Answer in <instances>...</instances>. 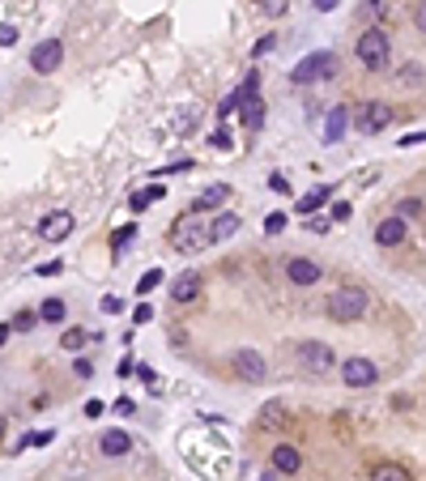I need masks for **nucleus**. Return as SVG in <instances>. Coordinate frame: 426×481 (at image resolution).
Listing matches in <instances>:
<instances>
[{
	"label": "nucleus",
	"mask_w": 426,
	"mask_h": 481,
	"mask_svg": "<svg viewBox=\"0 0 426 481\" xmlns=\"http://www.w3.org/2000/svg\"><path fill=\"white\" fill-rule=\"evenodd\" d=\"M388 124H392V107L380 103V98H371V103L358 107V132H362V137H380Z\"/></svg>",
	"instance_id": "obj_6"
},
{
	"label": "nucleus",
	"mask_w": 426,
	"mask_h": 481,
	"mask_svg": "<svg viewBox=\"0 0 426 481\" xmlns=\"http://www.w3.org/2000/svg\"><path fill=\"white\" fill-rule=\"evenodd\" d=\"M162 286V268H149L141 282H137V294H149V290H158Z\"/></svg>",
	"instance_id": "obj_24"
},
{
	"label": "nucleus",
	"mask_w": 426,
	"mask_h": 481,
	"mask_svg": "<svg viewBox=\"0 0 426 481\" xmlns=\"http://www.w3.org/2000/svg\"><path fill=\"white\" fill-rule=\"evenodd\" d=\"M422 141H426V128H418V132H409V137H400V145H405V149H409V145H422Z\"/></svg>",
	"instance_id": "obj_40"
},
{
	"label": "nucleus",
	"mask_w": 426,
	"mask_h": 481,
	"mask_svg": "<svg viewBox=\"0 0 426 481\" xmlns=\"http://www.w3.org/2000/svg\"><path fill=\"white\" fill-rule=\"evenodd\" d=\"M133 439L124 435V430H103V439H98V451L103 455H128Z\"/></svg>",
	"instance_id": "obj_18"
},
{
	"label": "nucleus",
	"mask_w": 426,
	"mask_h": 481,
	"mask_svg": "<svg viewBox=\"0 0 426 481\" xmlns=\"http://www.w3.org/2000/svg\"><path fill=\"white\" fill-rule=\"evenodd\" d=\"M345 124H349V111L345 107H333L329 115H324V145H337L345 137Z\"/></svg>",
	"instance_id": "obj_17"
},
{
	"label": "nucleus",
	"mask_w": 426,
	"mask_h": 481,
	"mask_svg": "<svg viewBox=\"0 0 426 481\" xmlns=\"http://www.w3.org/2000/svg\"><path fill=\"white\" fill-rule=\"evenodd\" d=\"M60 345H64V349H81V345H86V333H81V328H68Z\"/></svg>",
	"instance_id": "obj_28"
},
{
	"label": "nucleus",
	"mask_w": 426,
	"mask_h": 481,
	"mask_svg": "<svg viewBox=\"0 0 426 481\" xmlns=\"http://www.w3.org/2000/svg\"><path fill=\"white\" fill-rule=\"evenodd\" d=\"M367 307H371V298H367L362 286H337V290L329 294V302H324V311H329L337 324H354V320H362Z\"/></svg>",
	"instance_id": "obj_1"
},
{
	"label": "nucleus",
	"mask_w": 426,
	"mask_h": 481,
	"mask_svg": "<svg viewBox=\"0 0 426 481\" xmlns=\"http://www.w3.org/2000/svg\"><path fill=\"white\" fill-rule=\"evenodd\" d=\"M282 418H286V413H282V404L273 400V404H264V413H260V426H282Z\"/></svg>",
	"instance_id": "obj_26"
},
{
	"label": "nucleus",
	"mask_w": 426,
	"mask_h": 481,
	"mask_svg": "<svg viewBox=\"0 0 426 481\" xmlns=\"http://www.w3.org/2000/svg\"><path fill=\"white\" fill-rule=\"evenodd\" d=\"M205 243H209V226L200 222V217L180 222V230H175V247H180V251H196V247H205Z\"/></svg>",
	"instance_id": "obj_10"
},
{
	"label": "nucleus",
	"mask_w": 426,
	"mask_h": 481,
	"mask_svg": "<svg viewBox=\"0 0 426 481\" xmlns=\"http://www.w3.org/2000/svg\"><path fill=\"white\" fill-rule=\"evenodd\" d=\"M239 235V217L235 213H222L217 222H209V243H222V239H235Z\"/></svg>",
	"instance_id": "obj_19"
},
{
	"label": "nucleus",
	"mask_w": 426,
	"mask_h": 481,
	"mask_svg": "<svg viewBox=\"0 0 426 481\" xmlns=\"http://www.w3.org/2000/svg\"><path fill=\"white\" fill-rule=\"evenodd\" d=\"M311 5H316V13H333V9H337V0H311Z\"/></svg>",
	"instance_id": "obj_41"
},
{
	"label": "nucleus",
	"mask_w": 426,
	"mask_h": 481,
	"mask_svg": "<svg viewBox=\"0 0 426 481\" xmlns=\"http://www.w3.org/2000/svg\"><path fill=\"white\" fill-rule=\"evenodd\" d=\"M269 188H273V192H286L290 184H286V175H273V179H269Z\"/></svg>",
	"instance_id": "obj_43"
},
{
	"label": "nucleus",
	"mask_w": 426,
	"mask_h": 481,
	"mask_svg": "<svg viewBox=\"0 0 426 481\" xmlns=\"http://www.w3.org/2000/svg\"><path fill=\"white\" fill-rule=\"evenodd\" d=\"M209 145H213V149H231V132H226V128H217V132L209 137Z\"/></svg>",
	"instance_id": "obj_32"
},
{
	"label": "nucleus",
	"mask_w": 426,
	"mask_h": 481,
	"mask_svg": "<svg viewBox=\"0 0 426 481\" xmlns=\"http://www.w3.org/2000/svg\"><path fill=\"white\" fill-rule=\"evenodd\" d=\"M388 52H392V43H388V35L380 26H371V30L358 35V64L362 68H371V72L388 68Z\"/></svg>",
	"instance_id": "obj_3"
},
{
	"label": "nucleus",
	"mask_w": 426,
	"mask_h": 481,
	"mask_svg": "<svg viewBox=\"0 0 426 481\" xmlns=\"http://www.w3.org/2000/svg\"><path fill=\"white\" fill-rule=\"evenodd\" d=\"M269 464H273V473H298V464H303V455H298V447H290V443H278L273 447V455H269Z\"/></svg>",
	"instance_id": "obj_13"
},
{
	"label": "nucleus",
	"mask_w": 426,
	"mask_h": 481,
	"mask_svg": "<svg viewBox=\"0 0 426 481\" xmlns=\"http://www.w3.org/2000/svg\"><path fill=\"white\" fill-rule=\"evenodd\" d=\"M422 209V200H400V217H414Z\"/></svg>",
	"instance_id": "obj_37"
},
{
	"label": "nucleus",
	"mask_w": 426,
	"mask_h": 481,
	"mask_svg": "<svg viewBox=\"0 0 426 481\" xmlns=\"http://www.w3.org/2000/svg\"><path fill=\"white\" fill-rule=\"evenodd\" d=\"M43 443H52V430H39V435H26L17 447H43Z\"/></svg>",
	"instance_id": "obj_30"
},
{
	"label": "nucleus",
	"mask_w": 426,
	"mask_h": 481,
	"mask_svg": "<svg viewBox=\"0 0 426 481\" xmlns=\"http://www.w3.org/2000/svg\"><path fill=\"white\" fill-rule=\"evenodd\" d=\"M222 200H231V184H209L192 200V213H209V209H222Z\"/></svg>",
	"instance_id": "obj_14"
},
{
	"label": "nucleus",
	"mask_w": 426,
	"mask_h": 481,
	"mask_svg": "<svg viewBox=\"0 0 426 481\" xmlns=\"http://www.w3.org/2000/svg\"><path fill=\"white\" fill-rule=\"evenodd\" d=\"M371 481H409V473L400 469V464H380L371 473Z\"/></svg>",
	"instance_id": "obj_23"
},
{
	"label": "nucleus",
	"mask_w": 426,
	"mask_h": 481,
	"mask_svg": "<svg viewBox=\"0 0 426 481\" xmlns=\"http://www.w3.org/2000/svg\"><path fill=\"white\" fill-rule=\"evenodd\" d=\"M13 43H17V26L5 21V26H0V47H13Z\"/></svg>",
	"instance_id": "obj_31"
},
{
	"label": "nucleus",
	"mask_w": 426,
	"mask_h": 481,
	"mask_svg": "<svg viewBox=\"0 0 426 481\" xmlns=\"http://www.w3.org/2000/svg\"><path fill=\"white\" fill-rule=\"evenodd\" d=\"M239 90H243V103H239L243 124H247V128H260V119H264V107H260V68L247 72V81Z\"/></svg>",
	"instance_id": "obj_5"
},
{
	"label": "nucleus",
	"mask_w": 426,
	"mask_h": 481,
	"mask_svg": "<svg viewBox=\"0 0 426 481\" xmlns=\"http://www.w3.org/2000/svg\"><path fill=\"white\" fill-rule=\"evenodd\" d=\"M103 311H107V315H119V311H124V302H119L115 294H107V298H103Z\"/></svg>",
	"instance_id": "obj_35"
},
{
	"label": "nucleus",
	"mask_w": 426,
	"mask_h": 481,
	"mask_svg": "<svg viewBox=\"0 0 426 481\" xmlns=\"http://www.w3.org/2000/svg\"><path fill=\"white\" fill-rule=\"evenodd\" d=\"M72 375H81V379H90V375H94V366H90V358H77V362H72Z\"/></svg>",
	"instance_id": "obj_36"
},
{
	"label": "nucleus",
	"mask_w": 426,
	"mask_h": 481,
	"mask_svg": "<svg viewBox=\"0 0 426 481\" xmlns=\"http://www.w3.org/2000/svg\"><path fill=\"white\" fill-rule=\"evenodd\" d=\"M294 358H298V366H303L307 375H329L333 366H337V358H333V349L324 345V341H298V349H294Z\"/></svg>",
	"instance_id": "obj_4"
},
{
	"label": "nucleus",
	"mask_w": 426,
	"mask_h": 481,
	"mask_svg": "<svg viewBox=\"0 0 426 481\" xmlns=\"http://www.w3.org/2000/svg\"><path fill=\"white\" fill-rule=\"evenodd\" d=\"M264 230H269V235H282V230H286V213H269V217H264Z\"/></svg>",
	"instance_id": "obj_29"
},
{
	"label": "nucleus",
	"mask_w": 426,
	"mask_h": 481,
	"mask_svg": "<svg viewBox=\"0 0 426 481\" xmlns=\"http://www.w3.org/2000/svg\"><path fill=\"white\" fill-rule=\"evenodd\" d=\"M64 311H68V307H64V298H47L43 307H39V320H47V324H60V320H64Z\"/></svg>",
	"instance_id": "obj_21"
},
{
	"label": "nucleus",
	"mask_w": 426,
	"mask_h": 481,
	"mask_svg": "<svg viewBox=\"0 0 426 481\" xmlns=\"http://www.w3.org/2000/svg\"><path fill=\"white\" fill-rule=\"evenodd\" d=\"M231 362H235V375L247 379V384H260V379L269 375V362L260 358L256 349H235V358H231Z\"/></svg>",
	"instance_id": "obj_9"
},
{
	"label": "nucleus",
	"mask_w": 426,
	"mask_h": 481,
	"mask_svg": "<svg viewBox=\"0 0 426 481\" xmlns=\"http://www.w3.org/2000/svg\"><path fill=\"white\" fill-rule=\"evenodd\" d=\"M154 200H162V188H158V184H154V188H141V192H133V205H128V209H137V213H141V209H149V205H154Z\"/></svg>",
	"instance_id": "obj_22"
},
{
	"label": "nucleus",
	"mask_w": 426,
	"mask_h": 481,
	"mask_svg": "<svg viewBox=\"0 0 426 481\" xmlns=\"http://www.w3.org/2000/svg\"><path fill=\"white\" fill-rule=\"evenodd\" d=\"M60 60H64V43H60V39H43L35 52H30V68L43 72V77H47V72H56Z\"/></svg>",
	"instance_id": "obj_8"
},
{
	"label": "nucleus",
	"mask_w": 426,
	"mask_h": 481,
	"mask_svg": "<svg viewBox=\"0 0 426 481\" xmlns=\"http://www.w3.org/2000/svg\"><path fill=\"white\" fill-rule=\"evenodd\" d=\"M286 9H290V0H260V13L264 17H282Z\"/></svg>",
	"instance_id": "obj_27"
},
{
	"label": "nucleus",
	"mask_w": 426,
	"mask_h": 481,
	"mask_svg": "<svg viewBox=\"0 0 426 481\" xmlns=\"http://www.w3.org/2000/svg\"><path fill=\"white\" fill-rule=\"evenodd\" d=\"M35 273H39V277H56V273H64V264H60V260H47V264H39Z\"/></svg>",
	"instance_id": "obj_34"
},
{
	"label": "nucleus",
	"mask_w": 426,
	"mask_h": 481,
	"mask_svg": "<svg viewBox=\"0 0 426 481\" xmlns=\"http://www.w3.org/2000/svg\"><path fill=\"white\" fill-rule=\"evenodd\" d=\"M98 413H107V404L103 400H86V418H98Z\"/></svg>",
	"instance_id": "obj_39"
},
{
	"label": "nucleus",
	"mask_w": 426,
	"mask_h": 481,
	"mask_svg": "<svg viewBox=\"0 0 426 481\" xmlns=\"http://www.w3.org/2000/svg\"><path fill=\"white\" fill-rule=\"evenodd\" d=\"M72 213L68 209H56V213H47L43 222H39V239H47V243H60V239H68L72 235Z\"/></svg>",
	"instance_id": "obj_11"
},
{
	"label": "nucleus",
	"mask_w": 426,
	"mask_h": 481,
	"mask_svg": "<svg viewBox=\"0 0 426 481\" xmlns=\"http://www.w3.org/2000/svg\"><path fill=\"white\" fill-rule=\"evenodd\" d=\"M286 277H290L294 286H316L320 277H324V268L316 260H307V256H290L286 260Z\"/></svg>",
	"instance_id": "obj_12"
},
{
	"label": "nucleus",
	"mask_w": 426,
	"mask_h": 481,
	"mask_svg": "<svg viewBox=\"0 0 426 481\" xmlns=\"http://www.w3.org/2000/svg\"><path fill=\"white\" fill-rule=\"evenodd\" d=\"M0 435H5V413H0Z\"/></svg>",
	"instance_id": "obj_45"
},
{
	"label": "nucleus",
	"mask_w": 426,
	"mask_h": 481,
	"mask_svg": "<svg viewBox=\"0 0 426 481\" xmlns=\"http://www.w3.org/2000/svg\"><path fill=\"white\" fill-rule=\"evenodd\" d=\"M341 379H345V388H375L380 366L371 358H349V362H341Z\"/></svg>",
	"instance_id": "obj_7"
},
{
	"label": "nucleus",
	"mask_w": 426,
	"mask_h": 481,
	"mask_svg": "<svg viewBox=\"0 0 426 481\" xmlns=\"http://www.w3.org/2000/svg\"><path fill=\"white\" fill-rule=\"evenodd\" d=\"M200 294V273H180L171 282V298H175V307H184V302H192Z\"/></svg>",
	"instance_id": "obj_15"
},
{
	"label": "nucleus",
	"mask_w": 426,
	"mask_h": 481,
	"mask_svg": "<svg viewBox=\"0 0 426 481\" xmlns=\"http://www.w3.org/2000/svg\"><path fill=\"white\" fill-rule=\"evenodd\" d=\"M133 239H137V226H119V230H115V256H119V251H128Z\"/></svg>",
	"instance_id": "obj_25"
},
{
	"label": "nucleus",
	"mask_w": 426,
	"mask_h": 481,
	"mask_svg": "<svg viewBox=\"0 0 426 481\" xmlns=\"http://www.w3.org/2000/svg\"><path fill=\"white\" fill-rule=\"evenodd\" d=\"M115 413H119V418H128V413H137V404H133V400H124V396H119V400H115Z\"/></svg>",
	"instance_id": "obj_38"
},
{
	"label": "nucleus",
	"mask_w": 426,
	"mask_h": 481,
	"mask_svg": "<svg viewBox=\"0 0 426 481\" xmlns=\"http://www.w3.org/2000/svg\"><path fill=\"white\" fill-rule=\"evenodd\" d=\"M375 243H380V247H400V243H405V217L380 222V226H375Z\"/></svg>",
	"instance_id": "obj_16"
},
{
	"label": "nucleus",
	"mask_w": 426,
	"mask_h": 481,
	"mask_svg": "<svg viewBox=\"0 0 426 481\" xmlns=\"http://www.w3.org/2000/svg\"><path fill=\"white\" fill-rule=\"evenodd\" d=\"M337 77V56L333 52H311L290 68V86H316V81H329Z\"/></svg>",
	"instance_id": "obj_2"
},
{
	"label": "nucleus",
	"mask_w": 426,
	"mask_h": 481,
	"mask_svg": "<svg viewBox=\"0 0 426 481\" xmlns=\"http://www.w3.org/2000/svg\"><path fill=\"white\" fill-rule=\"evenodd\" d=\"M9 341V324H0V345H5Z\"/></svg>",
	"instance_id": "obj_44"
},
{
	"label": "nucleus",
	"mask_w": 426,
	"mask_h": 481,
	"mask_svg": "<svg viewBox=\"0 0 426 481\" xmlns=\"http://www.w3.org/2000/svg\"><path fill=\"white\" fill-rule=\"evenodd\" d=\"M154 320V307H149V302H141V307L133 311V324H149Z\"/></svg>",
	"instance_id": "obj_33"
},
{
	"label": "nucleus",
	"mask_w": 426,
	"mask_h": 481,
	"mask_svg": "<svg viewBox=\"0 0 426 481\" xmlns=\"http://www.w3.org/2000/svg\"><path fill=\"white\" fill-rule=\"evenodd\" d=\"M414 21H418V30L426 35V0H422V5H418V13H414Z\"/></svg>",
	"instance_id": "obj_42"
},
{
	"label": "nucleus",
	"mask_w": 426,
	"mask_h": 481,
	"mask_svg": "<svg viewBox=\"0 0 426 481\" xmlns=\"http://www.w3.org/2000/svg\"><path fill=\"white\" fill-rule=\"evenodd\" d=\"M329 200H333V188H311L303 200H298V213H316V209H324V205H329Z\"/></svg>",
	"instance_id": "obj_20"
}]
</instances>
